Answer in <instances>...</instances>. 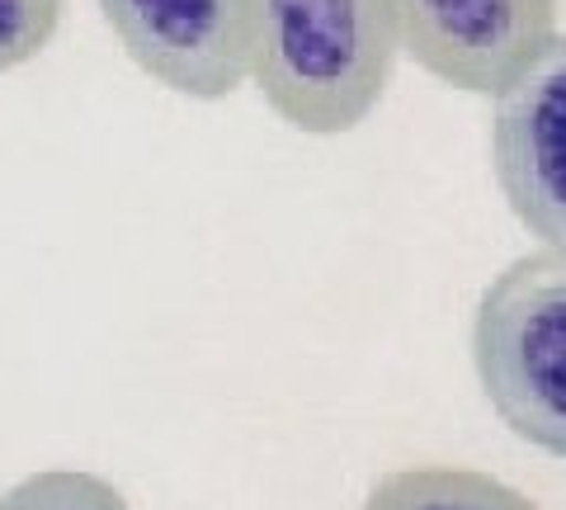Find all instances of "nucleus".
I'll return each mask as SVG.
<instances>
[{"label":"nucleus","mask_w":566,"mask_h":510,"mask_svg":"<svg viewBox=\"0 0 566 510\" xmlns=\"http://www.w3.org/2000/svg\"><path fill=\"white\" fill-rule=\"evenodd\" d=\"M251 81L307 137L364 128L392 85L401 43L387 0H251Z\"/></svg>","instance_id":"obj_1"},{"label":"nucleus","mask_w":566,"mask_h":510,"mask_svg":"<svg viewBox=\"0 0 566 510\" xmlns=\"http://www.w3.org/2000/svg\"><path fill=\"white\" fill-rule=\"evenodd\" d=\"M472 368L501 426L566 464V256H520L482 289Z\"/></svg>","instance_id":"obj_2"},{"label":"nucleus","mask_w":566,"mask_h":510,"mask_svg":"<svg viewBox=\"0 0 566 510\" xmlns=\"http://www.w3.org/2000/svg\"><path fill=\"white\" fill-rule=\"evenodd\" d=\"M491 170L524 232L566 256V33L495 91Z\"/></svg>","instance_id":"obj_3"},{"label":"nucleus","mask_w":566,"mask_h":510,"mask_svg":"<svg viewBox=\"0 0 566 510\" xmlns=\"http://www.w3.org/2000/svg\"><path fill=\"white\" fill-rule=\"evenodd\" d=\"M147 81L185 100H227L251 81V0H95Z\"/></svg>","instance_id":"obj_4"},{"label":"nucleus","mask_w":566,"mask_h":510,"mask_svg":"<svg viewBox=\"0 0 566 510\" xmlns=\"http://www.w3.org/2000/svg\"><path fill=\"white\" fill-rule=\"evenodd\" d=\"M401 52L468 95H495L557 33V0H387Z\"/></svg>","instance_id":"obj_5"},{"label":"nucleus","mask_w":566,"mask_h":510,"mask_svg":"<svg viewBox=\"0 0 566 510\" xmlns=\"http://www.w3.org/2000/svg\"><path fill=\"white\" fill-rule=\"evenodd\" d=\"M364 510H543L520 487L491 472L453 464H411L382 472L368 491Z\"/></svg>","instance_id":"obj_6"},{"label":"nucleus","mask_w":566,"mask_h":510,"mask_svg":"<svg viewBox=\"0 0 566 510\" xmlns=\"http://www.w3.org/2000/svg\"><path fill=\"white\" fill-rule=\"evenodd\" d=\"M0 510H133V501L91 468H43L0 491Z\"/></svg>","instance_id":"obj_7"},{"label":"nucleus","mask_w":566,"mask_h":510,"mask_svg":"<svg viewBox=\"0 0 566 510\" xmlns=\"http://www.w3.org/2000/svg\"><path fill=\"white\" fill-rule=\"evenodd\" d=\"M66 0H0V76L20 72L52 48Z\"/></svg>","instance_id":"obj_8"}]
</instances>
